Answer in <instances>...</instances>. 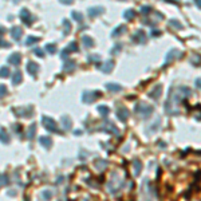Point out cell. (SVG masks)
I'll return each mask as SVG.
<instances>
[{
	"label": "cell",
	"instance_id": "4",
	"mask_svg": "<svg viewBox=\"0 0 201 201\" xmlns=\"http://www.w3.org/2000/svg\"><path fill=\"white\" fill-rule=\"evenodd\" d=\"M43 125H44V128L47 129V130H50L52 133H58V126H57V122H55L52 118L50 117H43Z\"/></svg>",
	"mask_w": 201,
	"mask_h": 201
},
{
	"label": "cell",
	"instance_id": "2",
	"mask_svg": "<svg viewBox=\"0 0 201 201\" xmlns=\"http://www.w3.org/2000/svg\"><path fill=\"white\" fill-rule=\"evenodd\" d=\"M134 111H135V114H138L142 118H148V117L153 113V106L144 103V102H138L134 106Z\"/></svg>",
	"mask_w": 201,
	"mask_h": 201
},
{
	"label": "cell",
	"instance_id": "22",
	"mask_svg": "<svg viewBox=\"0 0 201 201\" xmlns=\"http://www.w3.org/2000/svg\"><path fill=\"white\" fill-rule=\"evenodd\" d=\"M35 133H36V125L35 123H31V126L28 128V130H27V138H28V140H32V138L35 137Z\"/></svg>",
	"mask_w": 201,
	"mask_h": 201
},
{
	"label": "cell",
	"instance_id": "28",
	"mask_svg": "<svg viewBox=\"0 0 201 201\" xmlns=\"http://www.w3.org/2000/svg\"><path fill=\"white\" fill-rule=\"evenodd\" d=\"M134 15H135L134 10H126L125 12H123V19H125V20H130V19L134 18Z\"/></svg>",
	"mask_w": 201,
	"mask_h": 201
},
{
	"label": "cell",
	"instance_id": "49",
	"mask_svg": "<svg viewBox=\"0 0 201 201\" xmlns=\"http://www.w3.org/2000/svg\"><path fill=\"white\" fill-rule=\"evenodd\" d=\"M196 5H197L199 8H201V0H199V2H196Z\"/></svg>",
	"mask_w": 201,
	"mask_h": 201
},
{
	"label": "cell",
	"instance_id": "48",
	"mask_svg": "<svg viewBox=\"0 0 201 201\" xmlns=\"http://www.w3.org/2000/svg\"><path fill=\"white\" fill-rule=\"evenodd\" d=\"M8 46H10V44H8L7 42H4V40H2V47H8Z\"/></svg>",
	"mask_w": 201,
	"mask_h": 201
},
{
	"label": "cell",
	"instance_id": "25",
	"mask_svg": "<svg viewBox=\"0 0 201 201\" xmlns=\"http://www.w3.org/2000/svg\"><path fill=\"white\" fill-rule=\"evenodd\" d=\"M60 122H62V125H63V128L66 129V130H70V129H71V121H70V118L67 115L62 117Z\"/></svg>",
	"mask_w": 201,
	"mask_h": 201
},
{
	"label": "cell",
	"instance_id": "23",
	"mask_svg": "<svg viewBox=\"0 0 201 201\" xmlns=\"http://www.w3.org/2000/svg\"><path fill=\"white\" fill-rule=\"evenodd\" d=\"M141 169H142V164L138 160H135L133 162V172H134V176H138L141 173Z\"/></svg>",
	"mask_w": 201,
	"mask_h": 201
},
{
	"label": "cell",
	"instance_id": "17",
	"mask_svg": "<svg viewBox=\"0 0 201 201\" xmlns=\"http://www.w3.org/2000/svg\"><path fill=\"white\" fill-rule=\"evenodd\" d=\"M39 144L42 145V146H44L46 149H48V148H51V145H52V140L50 137L43 135V137H39Z\"/></svg>",
	"mask_w": 201,
	"mask_h": 201
},
{
	"label": "cell",
	"instance_id": "6",
	"mask_svg": "<svg viewBox=\"0 0 201 201\" xmlns=\"http://www.w3.org/2000/svg\"><path fill=\"white\" fill-rule=\"evenodd\" d=\"M181 54L182 52L180 50H177V48H172L170 51L166 54V57H165V63H170L172 60H174V59H177V58H180L181 57Z\"/></svg>",
	"mask_w": 201,
	"mask_h": 201
},
{
	"label": "cell",
	"instance_id": "14",
	"mask_svg": "<svg viewBox=\"0 0 201 201\" xmlns=\"http://www.w3.org/2000/svg\"><path fill=\"white\" fill-rule=\"evenodd\" d=\"M20 19L24 21L26 24H30L31 23V14L28 10H26V8H23V10L20 11Z\"/></svg>",
	"mask_w": 201,
	"mask_h": 201
},
{
	"label": "cell",
	"instance_id": "29",
	"mask_svg": "<svg viewBox=\"0 0 201 201\" xmlns=\"http://www.w3.org/2000/svg\"><path fill=\"white\" fill-rule=\"evenodd\" d=\"M38 42H39V38H36V36H27V39H26L27 46H32L34 43H38Z\"/></svg>",
	"mask_w": 201,
	"mask_h": 201
},
{
	"label": "cell",
	"instance_id": "42",
	"mask_svg": "<svg viewBox=\"0 0 201 201\" xmlns=\"http://www.w3.org/2000/svg\"><path fill=\"white\" fill-rule=\"evenodd\" d=\"M190 62H192V63H193V64H199L200 62H201V58L199 57V55H196V57H194V58H192V59H190Z\"/></svg>",
	"mask_w": 201,
	"mask_h": 201
},
{
	"label": "cell",
	"instance_id": "21",
	"mask_svg": "<svg viewBox=\"0 0 201 201\" xmlns=\"http://www.w3.org/2000/svg\"><path fill=\"white\" fill-rule=\"evenodd\" d=\"M82 43H83V46L85 47H91V46H94V40H92L90 36H87V35H83L82 36Z\"/></svg>",
	"mask_w": 201,
	"mask_h": 201
},
{
	"label": "cell",
	"instance_id": "36",
	"mask_svg": "<svg viewBox=\"0 0 201 201\" xmlns=\"http://www.w3.org/2000/svg\"><path fill=\"white\" fill-rule=\"evenodd\" d=\"M51 197H52V192L51 190H43L42 192V199L43 200H51Z\"/></svg>",
	"mask_w": 201,
	"mask_h": 201
},
{
	"label": "cell",
	"instance_id": "30",
	"mask_svg": "<svg viewBox=\"0 0 201 201\" xmlns=\"http://www.w3.org/2000/svg\"><path fill=\"white\" fill-rule=\"evenodd\" d=\"M0 137H2L3 144H7L8 142V134H7V131H5L4 128H2V130H0Z\"/></svg>",
	"mask_w": 201,
	"mask_h": 201
},
{
	"label": "cell",
	"instance_id": "26",
	"mask_svg": "<svg viewBox=\"0 0 201 201\" xmlns=\"http://www.w3.org/2000/svg\"><path fill=\"white\" fill-rule=\"evenodd\" d=\"M97 109H98V113H99L102 117H107V114L110 113L109 107H107V106H105V105H99V106H98Z\"/></svg>",
	"mask_w": 201,
	"mask_h": 201
},
{
	"label": "cell",
	"instance_id": "16",
	"mask_svg": "<svg viewBox=\"0 0 201 201\" xmlns=\"http://www.w3.org/2000/svg\"><path fill=\"white\" fill-rule=\"evenodd\" d=\"M15 114L18 117H31L32 115V109H16L15 110Z\"/></svg>",
	"mask_w": 201,
	"mask_h": 201
},
{
	"label": "cell",
	"instance_id": "15",
	"mask_svg": "<svg viewBox=\"0 0 201 201\" xmlns=\"http://www.w3.org/2000/svg\"><path fill=\"white\" fill-rule=\"evenodd\" d=\"M20 60H21V57H20V54H12L8 57V59L7 62L10 64H14V66H18V64L20 63Z\"/></svg>",
	"mask_w": 201,
	"mask_h": 201
},
{
	"label": "cell",
	"instance_id": "33",
	"mask_svg": "<svg viewBox=\"0 0 201 201\" xmlns=\"http://www.w3.org/2000/svg\"><path fill=\"white\" fill-rule=\"evenodd\" d=\"M169 24H170L172 27H174V28H177V30H182V24L176 19H172L170 21H169Z\"/></svg>",
	"mask_w": 201,
	"mask_h": 201
},
{
	"label": "cell",
	"instance_id": "47",
	"mask_svg": "<svg viewBox=\"0 0 201 201\" xmlns=\"http://www.w3.org/2000/svg\"><path fill=\"white\" fill-rule=\"evenodd\" d=\"M194 83H196L197 87H200V89H201V78H197L196 80H194Z\"/></svg>",
	"mask_w": 201,
	"mask_h": 201
},
{
	"label": "cell",
	"instance_id": "34",
	"mask_svg": "<svg viewBox=\"0 0 201 201\" xmlns=\"http://www.w3.org/2000/svg\"><path fill=\"white\" fill-rule=\"evenodd\" d=\"M71 16H73V19L76 20V21H80V20L83 19V15L80 14V12H76V11H73V12H71Z\"/></svg>",
	"mask_w": 201,
	"mask_h": 201
},
{
	"label": "cell",
	"instance_id": "31",
	"mask_svg": "<svg viewBox=\"0 0 201 201\" xmlns=\"http://www.w3.org/2000/svg\"><path fill=\"white\" fill-rule=\"evenodd\" d=\"M46 51H47L48 54H55V52H57V46L52 44V43H48V44L46 46Z\"/></svg>",
	"mask_w": 201,
	"mask_h": 201
},
{
	"label": "cell",
	"instance_id": "12",
	"mask_svg": "<svg viewBox=\"0 0 201 201\" xmlns=\"http://www.w3.org/2000/svg\"><path fill=\"white\" fill-rule=\"evenodd\" d=\"M21 34H23V30H21L20 27L14 26L11 28V35H12V38H14L15 40H19L21 38Z\"/></svg>",
	"mask_w": 201,
	"mask_h": 201
},
{
	"label": "cell",
	"instance_id": "43",
	"mask_svg": "<svg viewBox=\"0 0 201 201\" xmlns=\"http://www.w3.org/2000/svg\"><path fill=\"white\" fill-rule=\"evenodd\" d=\"M0 91H2V92H0V95H2V97H4V95L7 94V89H5V86H4V85L0 86Z\"/></svg>",
	"mask_w": 201,
	"mask_h": 201
},
{
	"label": "cell",
	"instance_id": "20",
	"mask_svg": "<svg viewBox=\"0 0 201 201\" xmlns=\"http://www.w3.org/2000/svg\"><path fill=\"white\" fill-rule=\"evenodd\" d=\"M75 69V62L74 60H67L66 63L63 64V70L66 71V73H71V71H74Z\"/></svg>",
	"mask_w": 201,
	"mask_h": 201
},
{
	"label": "cell",
	"instance_id": "13",
	"mask_svg": "<svg viewBox=\"0 0 201 201\" xmlns=\"http://www.w3.org/2000/svg\"><path fill=\"white\" fill-rule=\"evenodd\" d=\"M105 11V8L103 7H90L89 8V15H90L91 18H95V16H98V15H101L102 12Z\"/></svg>",
	"mask_w": 201,
	"mask_h": 201
},
{
	"label": "cell",
	"instance_id": "10",
	"mask_svg": "<svg viewBox=\"0 0 201 201\" xmlns=\"http://www.w3.org/2000/svg\"><path fill=\"white\" fill-rule=\"evenodd\" d=\"M161 94H162V86L161 85H157L153 90L149 91V97L153 98V99H158V98L161 97Z\"/></svg>",
	"mask_w": 201,
	"mask_h": 201
},
{
	"label": "cell",
	"instance_id": "35",
	"mask_svg": "<svg viewBox=\"0 0 201 201\" xmlns=\"http://www.w3.org/2000/svg\"><path fill=\"white\" fill-rule=\"evenodd\" d=\"M62 24H63L64 34H69V32H70V30H71V24H70V21L67 20V19H64L63 21H62Z\"/></svg>",
	"mask_w": 201,
	"mask_h": 201
},
{
	"label": "cell",
	"instance_id": "37",
	"mask_svg": "<svg viewBox=\"0 0 201 201\" xmlns=\"http://www.w3.org/2000/svg\"><path fill=\"white\" fill-rule=\"evenodd\" d=\"M99 59H101V55H98V54L89 55V58H87V60H89V62H98Z\"/></svg>",
	"mask_w": 201,
	"mask_h": 201
},
{
	"label": "cell",
	"instance_id": "3",
	"mask_svg": "<svg viewBox=\"0 0 201 201\" xmlns=\"http://www.w3.org/2000/svg\"><path fill=\"white\" fill-rule=\"evenodd\" d=\"M102 95L101 91L98 90H92V91H83L82 94V101L85 102V103H91V102H94L97 98H99Z\"/></svg>",
	"mask_w": 201,
	"mask_h": 201
},
{
	"label": "cell",
	"instance_id": "18",
	"mask_svg": "<svg viewBox=\"0 0 201 201\" xmlns=\"http://www.w3.org/2000/svg\"><path fill=\"white\" fill-rule=\"evenodd\" d=\"M105 87H106L109 91H113V92H118V91L122 90V86L118 85V83H106Z\"/></svg>",
	"mask_w": 201,
	"mask_h": 201
},
{
	"label": "cell",
	"instance_id": "40",
	"mask_svg": "<svg viewBox=\"0 0 201 201\" xmlns=\"http://www.w3.org/2000/svg\"><path fill=\"white\" fill-rule=\"evenodd\" d=\"M2 185H3V186L8 185V177H7L5 173H3V174H2Z\"/></svg>",
	"mask_w": 201,
	"mask_h": 201
},
{
	"label": "cell",
	"instance_id": "46",
	"mask_svg": "<svg viewBox=\"0 0 201 201\" xmlns=\"http://www.w3.org/2000/svg\"><path fill=\"white\" fill-rule=\"evenodd\" d=\"M161 34H160V31L158 30H153L151 31V36H160Z\"/></svg>",
	"mask_w": 201,
	"mask_h": 201
},
{
	"label": "cell",
	"instance_id": "45",
	"mask_svg": "<svg viewBox=\"0 0 201 201\" xmlns=\"http://www.w3.org/2000/svg\"><path fill=\"white\" fill-rule=\"evenodd\" d=\"M69 52H70V51H69V48H64V50L60 52V57H62V58H66V57H67V54H69Z\"/></svg>",
	"mask_w": 201,
	"mask_h": 201
},
{
	"label": "cell",
	"instance_id": "8",
	"mask_svg": "<svg viewBox=\"0 0 201 201\" xmlns=\"http://www.w3.org/2000/svg\"><path fill=\"white\" fill-rule=\"evenodd\" d=\"M115 114H117V117H118V119L122 121V122H125V121L129 118V115H130V113H129V110L126 109V107H118Z\"/></svg>",
	"mask_w": 201,
	"mask_h": 201
},
{
	"label": "cell",
	"instance_id": "32",
	"mask_svg": "<svg viewBox=\"0 0 201 201\" xmlns=\"http://www.w3.org/2000/svg\"><path fill=\"white\" fill-rule=\"evenodd\" d=\"M0 75H2V78H7V76L10 75V70H8L7 66H2V69H0Z\"/></svg>",
	"mask_w": 201,
	"mask_h": 201
},
{
	"label": "cell",
	"instance_id": "19",
	"mask_svg": "<svg viewBox=\"0 0 201 201\" xmlns=\"http://www.w3.org/2000/svg\"><path fill=\"white\" fill-rule=\"evenodd\" d=\"M126 31V27L123 26V24H121V26H118L117 28H114L113 30V32H111V36L113 38H117V36H119V35H122L123 32Z\"/></svg>",
	"mask_w": 201,
	"mask_h": 201
},
{
	"label": "cell",
	"instance_id": "24",
	"mask_svg": "<svg viewBox=\"0 0 201 201\" xmlns=\"http://www.w3.org/2000/svg\"><path fill=\"white\" fill-rule=\"evenodd\" d=\"M21 73L20 71H15L14 73V76H12V85H19L21 83Z\"/></svg>",
	"mask_w": 201,
	"mask_h": 201
},
{
	"label": "cell",
	"instance_id": "5",
	"mask_svg": "<svg viewBox=\"0 0 201 201\" xmlns=\"http://www.w3.org/2000/svg\"><path fill=\"white\" fill-rule=\"evenodd\" d=\"M101 129H102V130H105V131L118 134V129H117V126L114 125L111 121H109V119H105V121H103V123L101 125Z\"/></svg>",
	"mask_w": 201,
	"mask_h": 201
},
{
	"label": "cell",
	"instance_id": "1",
	"mask_svg": "<svg viewBox=\"0 0 201 201\" xmlns=\"http://www.w3.org/2000/svg\"><path fill=\"white\" fill-rule=\"evenodd\" d=\"M192 94L190 89L186 86H178V87H173L169 91V98L165 102V113L169 115H178L180 110L178 106L186 97Z\"/></svg>",
	"mask_w": 201,
	"mask_h": 201
},
{
	"label": "cell",
	"instance_id": "41",
	"mask_svg": "<svg viewBox=\"0 0 201 201\" xmlns=\"http://www.w3.org/2000/svg\"><path fill=\"white\" fill-rule=\"evenodd\" d=\"M67 48H69V51H76V50H78V46H76L75 42H71V44Z\"/></svg>",
	"mask_w": 201,
	"mask_h": 201
},
{
	"label": "cell",
	"instance_id": "38",
	"mask_svg": "<svg viewBox=\"0 0 201 201\" xmlns=\"http://www.w3.org/2000/svg\"><path fill=\"white\" fill-rule=\"evenodd\" d=\"M150 11H151V7H150V5H142V7H141V12H142L144 15H148Z\"/></svg>",
	"mask_w": 201,
	"mask_h": 201
},
{
	"label": "cell",
	"instance_id": "9",
	"mask_svg": "<svg viewBox=\"0 0 201 201\" xmlns=\"http://www.w3.org/2000/svg\"><path fill=\"white\" fill-rule=\"evenodd\" d=\"M26 70H27V73L30 74V75H36V73H38V70H39V66L35 63V62H32V60H30V62H27V66H26Z\"/></svg>",
	"mask_w": 201,
	"mask_h": 201
},
{
	"label": "cell",
	"instance_id": "27",
	"mask_svg": "<svg viewBox=\"0 0 201 201\" xmlns=\"http://www.w3.org/2000/svg\"><path fill=\"white\" fill-rule=\"evenodd\" d=\"M122 43H115V44L113 46V48L110 50V52H111V55H117V54H119L121 52V50H122Z\"/></svg>",
	"mask_w": 201,
	"mask_h": 201
},
{
	"label": "cell",
	"instance_id": "11",
	"mask_svg": "<svg viewBox=\"0 0 201 201\" xmlns=\"http://www.w3.org/2000/svg\"><path fill=\"white\" fill-rule=\"evenodd\" d=\"M113 67H114V62L113 60H106L103 64L99 67V70L102 71V73H105V74H109L111 70H113Z\"/></svg>",
	"mask_w": 201,
	"mask_h": 201
},
{
	"label": "cell",
	"instance_id": "7",
	"mask_svg": "<svg viewBox=\"0 0 201 201\" xmlns=\"http://www.w3.org/2000/svg\"><path fill=\"white\" fill-rule=\"evenodd\" d=\"M131 40L135 43H140V44H144V43H146V35H145V32L142 30H138L137 32L131 36Z\"/></svg>",
	"mask_w": 201,
	"mask_h": 201
},
{
	"label": "cell",
	"instance_id": "44",
	"mask_svg": "<svg viewBox=\"0 0 201 201\" xmlns=\"http://www.w3.org/2000/svg\"><path fill=\"white\" fill-rule=\"evenodd\" d=\"M34 52H35V54L38 55V57H40V58L44 57V55H43V51L40 50V48H35V50H34Z\"/></svg>",
	"mask_w": 201,
	"mask_h": 201
},
{
	"label": "cell",
	"instance_id": "39",
	"mask_svg": "<svg viewBox=\"0 0 201 201\" xmlns=\"http://www.w3.org/2000/svg\"><path fill=\"white\" fill-rule=\"evenodd\" d=\"M95 165H97V166H98V168H99V169H105V168H106V166H107V162H106V161H101V160H98Z\"/></svg>",
	"mask_w": 201,
	"mask_h": 201
}]
</instances>
